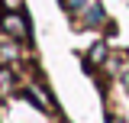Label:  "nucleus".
<instances>
[{"label":"nucleus","mask_w":129,"mask_h":123,"mask_svg":"<svg viewBox=\"0 0 129 123\" xmlns=\"http://www.w3.org/2000/svg\"><path fill=\"white\" fill-rule=\"evenodd\" d=\"M0 26L10 32V36H16V39H26V36H29V26H26V19L16 13V10H10V13L3 16V19H0Z\"/></svg>","instance_id":"nucleus-1"},{"label":"nucleus","mask_w":129,"mask_h":123,"mask_svg":"<svg viewBox=\"0 0 129 123\" xmlns=\"http://www.w3.org/2000/svg\"><path fill=\"white\" fill-rule=\"evenodd\" d=\"M100 23H103V7H90V10H87V16H84V26H100Z\"/></svg>","instance_id":"nucleus-2"},{"label":"nucleus","mask_w":129,"mask_h":123,"mask_svg":"<svg viewBox=\"0 0 129 123\" xmlns=\"http://www.w3.org/2000/svg\"><path fill=\"white\" fill-rule=\"evenodd\" d=\"M100 58H107V46H103V42H97V46L90 49V55H87V65H97Z\"/></svg>","instance_id":"nucleus-3"},{"label":"nucleus","mask_w":129,"mask_h":123,"mask_svg":"<svg viewBox=\"0 0 129 123\" xmlns=\"http://www.w3.org/2000/svg\"><path fill=\"white\" fill-rule=\"evenodd\" d=\"M61 3H64V10H71V13H74V10H78V7H84L87 0H61Z\"/></svg>","instance_id":"nucleus-4"},{"label":"nucleus","mask_w":129,"mask_h":123,"mask_svg":"<svg viewBox=\"0 0 129 123\" xmlns=\"http://www.w3.org/2000/svg\"><path fill=\"white\" fill-rule=\"evenodd\" d=\"M3 7H7V10H19V7H23V0H3Z\"/></svg>","instance_id":"nucleus-5"},{"label":"nucleus","mask_w":129,"mask_h":123,"mask_svg":"<svg viewBox=\"0 0 129 123\" xmlns=\"http://www.w3.org/2000/svg\"><path fill=\"white\" fill-rule=\"evenodd\" d=\"M0 84H3V88H10V71H0Z\"/></svg>","instance_id":"nucleus-6"}]
</instances>
